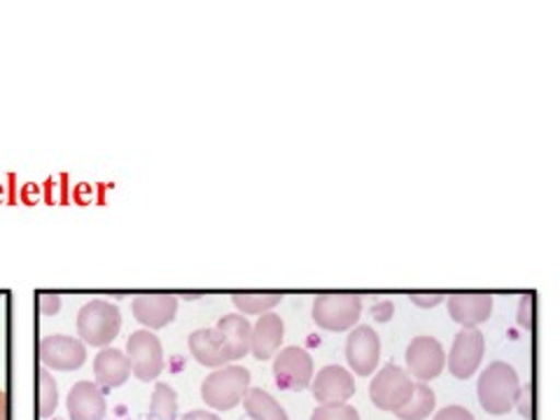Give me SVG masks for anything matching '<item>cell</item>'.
Instances as JSON below:
<instances>
[{
    "label": "cell",
    "mask_w": 560,
    "mask_h": 420,
    "mask_svg": "<svg viewBox=\"0 0 560 420\" xmlns=\"http://www.w3.org/2000/svg\"><path fill=\"white\" fill-rule=\"evenodd\" d=\"M479 405L490 416L510 413L521 399V378L512 364L493 362L488 364L477 383Z\"/></svg>",
    "instance_id": "obj_1"
},
{
    "label": "cell",
    "mask_w": 560,
    "mask_h": 420,
    "mask_svg": "<svg viewBox=\"0 0 560 420\" xmlns=\"http://www.w3.org/2000/svg\"><path fill=\"white\" fill-rule=\"evenodd\" d=\"M250 388V372L241 364L220 366L201 383V397L210 409L232 411L236 409Z\"/></svg>",
    "instance_id": "obj_2"
},
{
    "label": "cell",
    "mask_w": 560,
    "mask_h": 420,
    "mask_svg": "<svg viewBox=\"0 0 560 420\" xmlns=\"http://www.w3.org/2000/svg\"><path fill=\"white\" fill-rule=\"evenodd\" d=\"M121 331V313L105 300H90L78 313V335L84 346L108 348Z\"/></svg>",
    "instance_id": "obj_3"
},
{
    "label": "cell",
    "mask_w": 560,
    "mask_h": 420,
    "mask_svg": "<svg viewBox=\"0 0 560 420\" xmlns=\"http://www.w3.org/2000/svg\"><path fill=\"white\" fill-rule=\"evenodd\" d=\"M416 383L409 372L399 364H385L383 370L370 383V399L381 411H399L413 395Z\"/></svg>",
    "instance_id": "obj_4"
},
{
    "label": "cell",
    "mask_w": 560,
    "mask_h": 420,
    "mask_svg": "<svg viewBox=\"0 0 560 420\" xmlns=\"http://www.w3.org/2000/svg\"><path fill=\"white\" fill-rule=\"evenodd\" d=\"M362 315L358 294H320L313 300V320L327 331L353 329Z\"/></svg>",
    "instance_id": "obj_5"
},
{
    "label": "cell",
    "mask_w": 560,
    "mask_h": 420,
    "mask_svg": "<svg viewBox=\"0 0 560 420\" xmlns=\"http://www.w3.org/2000/svg\"><path fill=\"white\" fill-rule=\"evenodd\" d=\"M273 378L280 390L302 393L313 381V358L302 346H288L273 358Z\"/></svg>",
    "instance_id": "obj_6"
},
{
    "label": "cell",
    "mask_w": 560,
    "mask_h": 420,
    "mask_svg": "<svg viewBox=\"0 0 560 420\" xmlns=\"http://www.w3.org/2000/svg\"><path fill=\"white\" fill-rule=\"evenodd\" d=\"M127 358L131 362V372L138 381L150 383L160 378L164 372V348L150 329H138L127 341Z\"/></svg>",
    "instance_id": "obj_7"
},
{
    "label": "cell",
    "mask_w": 560,
    "mask_h": 420,
    "mask_svg": "<svg viewBox=\"0 0 560 420\" xmlns=\"http://www.w3.org/2000/svg\"><path fill=\"white\" fill-rule=\"evenodd\" d=\"M483 353H486V341H483L481 329L463 327L453 339V348L446 360L448 372L460 381L471 378L481 366Z\"/></svg>",
    "instance_id": "obj_8"
},
{
    "label": "cell",
    "mask_w": 560,
    "mask_h": 420,
    "mask_svg": "<svg viewBox=\"0 0 560 420\" xmlns=\"http://www.w3.org/2000/svg\"><path fill=\"white\" fill-rule=\"evenodd\" d=\"M407 372L418 383H430L444 372L446 350L434 337H416L407 346Z\"/></svg>",
    "instance_id": "obj_9"
},
{
    "label": "cell",
    "mask_w": 560,
    "mask_h": 420,
    "mask_svg": "<svg viewBox=\"0 0 560 420\" xmlns=\"http://www.w3.org/2000/svg\"><path fill=\"white\" fill-rule=\"evenodd\" d=\"M346 360L355 376H372L381 360V337L370 325H355L346 341Z\"/></svg>",
    "instance_id": "obj_10"
},
{
    "label": "cell",
    "mask_w": 560,
    "mask_h": 420,
    "mask_svg": "<svg viewBox=\"0 0 560 420\" xmlns=\"http://www.w3.org/2000/svg\"><path fill=\"white\" fill-rule=\"evenodd\" d=\"M308 388L313 390L315 401H320L323 407H327V405H348V399L355 395L358 385H355V376L350 374L346 366L327 364L318 372V376H313Z\"/></svg>",
    "instance_id": "obj_11"
},
{
    "label": "cell",
    "mask_w": 560,
    "mask_h": 420,
    "mask_svg": "<svg viewBox=\"0 0 560 420\" xmlns=\"http://www.w3.org/2000/svg\"><path fill=\"white\" fill-rule=\"evenodd\" d=\"M40 360L45 370L75 372L86 362V346L66 335H51L40 341Z\"/></svg>",
    "instance_id": "obj_12"
},
{
    "label": "cell",
    "mask_w": 560,
    "mask_h": 420,
    "mask_svg": "<svg viewBox=\"0 0 560 420\" xmlns=\"http://www.w3.org/2000/svg\"><path fill=\"white\" fill-rule=\"evenodd\" d=\"M133 318L152 329H162L173 323L175 313H178V296L173 294H140L131 302Z\"/></svg>",
    "instance_id": "obj_13"
},
{
    "label": "cell",
    "mask_w": 560,
    "mask_h": 420,
    "mask_svg": "<svg viewBox=\"0 0 560 420\" xmlns=\"http://www.w3.org/2000/svg\"><path fill=\"white\" fill-rule=\"evenodd\" d=\"M66 405L70 420H103L108 411L103 390L92 381H78L68 390Z\"/></svg>",
    "instance_id": "obj_14"
},
{
    "label": "cell",
    "mask_w": 560,
    "mask_h": 420,
    "mask_svg": "<svg viewBox=\"0 0 560 420\" xmlns=\"http://www.w3.org/2000/svg\"><path fill=\"white\" fill-rule=\"evenodd\" d=\"M131 376V362L125 350L119 348H103L101 353L94 358V378L98 388L113 390L121 388Z\"/></svg>",
    "instance_id": "obj_15"
},
{
    "label": "cell",
    "mask_w": 560,
    "mask_h": 420,
    "mask_svg": "<svg viewBox=\"0 0 560 420\" xmlns=\"http://www.w3.org/2000/svg\"><path fill=\"white\" fill-rule=\"evenodd\" d=\"M189 350L199 364L213 366V370H220V366H226L232 362L230 350H226L224 337L218 327H206V329L191 331Z\"/></svg>",
    "instance_id": "obj_16"
},
{
    "label": "cell",
    "mask_w": 560,
    "mask_h": 420,
    "mask_svg": "<svg viewBox=\"0 0 560 420\" xmlns=\"http://www.w3.org/2000/svg\"><path fill=\"white\" fill-rule=\"evenodd\" d=\"M285 339V325L276 313L259 315L257 325H253V339H250V353L257 360H271L280 350V343Z\"/></svg>",
    "instance_id": "obj_17"
},
{
    "label": "cell",
    "mask_w": 560,
    "mask_h": 420,
    "mask_svg": "<svg viewBox=\"0 0 560 420\" xmlns=\"http://www.w3.org/2000/svg\"><path fill=\"white\" fill-rule=\"evenodd\" d=\"M493 313V296L490 294H453L448 296V315L453 323L463 327H477L486 323Z\"/></svg>",
    "instance_id": "obj_18"
},
{
    "label": "cell",
    "mask_w": 560,
    "mask_h": 420,
    "mask_svg": "<svg viewBox=\"0 0 560 420\" xmlns=\"http://www.w3.org/2000/svg\"><path fill=\"white\" fill-rule=\"evenodd\" d=\"M218 329L222 331L226 350H230V360H243L250 353V339H253V325L245 320L241 313H230L220 318Z\"/></svg>",
    "instance_id": "obj_19"
},
{
    "label": "cell",
    "mask_w": 560,
    "mask_h": 420,
    "mask_svg": "<svg viewBox=\"0 0 560 420\" xmlns=\"http://www.w3.org/2000/svg\"><path fill=\"white\" fill-rule=\"evenodd\" d=\"M241 405L253 420H290L288 411L278 405V399L261 388H248Z\"/></svg>",
    "instance_id": "obj_20"
},
{
    "label": "cell",
    "mask_w": 560,
    "mask_h": 420,
    "mask_svg": "<svg viewBox=\"0 0 560 420\" xmlns=\"http://www.w3.org/2000/svg\"><path fill=\"white\" fill-rule=\"evenodd\" d=\"M434 407H436L434 390L428 383H416L411 399L399 411H395V416L399 420H425V418H430Z\"/></svg>",
    "instance_id": "obj_21"
},
{
    "label": "cell",
    "mask_w": 560,
    "mask_h": 420,
    "mask_svg": "<svg viewBox=\"0 0 560 420\" xmlns=\"http://www.w3.org/2000/svg\"><path fill=\"white\" fill-rule=\"evenodd\" d=\"M178 418V393H175L168 383H156L148 420H175Z\"/></svg>",
    "instance_id": "obj_22"
},
{
    "label": "cell",
    "mask_w": 560,
    "mask_h": 420,
    "mask_svg": "<svg viewBox=\"0 0 560 420\" xmlns=\"http://www.w3.org/2000/svg\"><path fill=\"white\" fill-rule=\"evenodd\" d=\"M280 294H234L232 304L241 315H265L280 304Z\"/></svg>",
    "instance_id": "obj_23"
},
{
    "label": "cell",
    "mask_w": 560,
    "mask_h": 420,
    "mask_svg": "<svg viewBox=\"0 0 560 420\" xmlns=\"http://www.w3.org/2000/svg\"><path fill=\"white\" fill-rule=\"evenodd\" d=\"M38 378H40V418H49L51 413L57 411V405H59V385L55 381V376H51L45 366L38 372Z\"/></svg>",
    "instance_id": "obj_24"
},
{
    "label": "cell",
    "mask_w": 560,
    "mask_h": 420,
    "mask_svg": "<svg viewBox=\"0 0 560 420\" xmlns=\"http://www.w3.org/2000/svg\"><path fill=\"white\" fill-rule=\"evenodd\" d=\"M311 420H360V413L350 405H320L311 413Z\"/></svg>",
    "instance_id": "obj_25"
},
{
    "label": "cell",
    "mask_w": 560,
    "mask_h": 420,
    "mask_svg": "<svg viewBox=\"0 0 560 420\" xmlns=\"http://www.w3.org/2000/svg\"><path fill=\"white\" fill-rule=\"evenodd\" d=\"M432 420H477V418L469 409H465L460 405H451V407H444L442 411H436V416Z\"/></svg>",
    "instance_id": "obj_26"
},
{
    "label": "cell",
    "mask_w": 560,
    "mask_h": 420,
    "mask_svg": "<svg viewBox=\"0 0 560 420\" xmlns=\"http://www.w3.org/2000/svg\"><path fill=\"white\" fill-rule=\"evenodd\" d=\"M530 311H533V296L525 294V296H521V302H518V323H521V327H525V329L533 327Z\"/></svg>",
    "instance_id": "obj_27"
},
{
    "label": "cell",
    "mask_w": 560,
    "mask_h": 420,
    "mask_svg": "<svg viewBox=\"0 0 560 420\" xmlns=\"http://www.w3.org/2000/svg\"><path fill=\"white\" fill-rule=\"evenodd\" d=\"M372 313H374V318H376V320H381V323H388V320H390V315H393V304H390V302H381Z\"/></svg>",
    "instance_id": "obj_28"
},
{
    "label": "cell",
    "mask_w": 560,
    "mask_h": 420,
    "mask_svg": "<svg viewBox=\"0 0 560 420\" xmlns=\"http://www.w3.org/2000/svg\"><path fill=\"white\" fill-rule=\"evenodd\" d=\"M40 302H43V313H45V315H51V313H59V306H61V300H59V296H51V294H45Z\"/></svg>",
    "instance_id": "obj_29"
},
{
    "label": "cell",
    "mask_w": 560,
    "mask_h": 420,
    "mask_svg": "<svg viewBox=\"0 0 560 420\" xmlns=\"http://www.w3.org/2000/svg\"><path fill=\"white\" fill-rule=\"evenodd\" d=\"M411 302L418 304V306H423V308H430L434 304H440L442 296L440 294H434V296H420V294H416V296H411Z\"/></svg>",
    "instance_id": "obj_30"
},
{
    "label": "cell",
    "mask_w": 560,
    "mask_h": 420,
    "mask_svg": "<svg viewBox=\"0 0 560 420\" xmlns=\"http://www.w3.org/2000/svg\"><path fill=\"white\" fill-rule=\"evenodd\" d=\"M183 420H220V416L210 413V411H203V409H195L183 416Z\"/></svg>",
    "instance_id": "obj_31"
},
{
    "label": "cell",
    "mask_w": 560,
    "mask_h": 420,
    "mask_svg": "<svg viewBox=\"0 0 560 420\" xmlns=\"http://www.w3.org/2000/svg\"><path fill=\"white\" fill-rule=\"evenodd\" d=\"M0 420H8V395L0 390Z\"/></svg>",
    "instance_id": "obj_32"
}]
</instances>
